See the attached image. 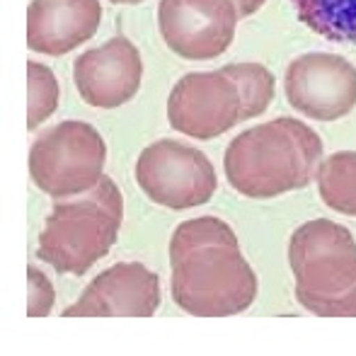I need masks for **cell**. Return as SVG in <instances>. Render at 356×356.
I'll list each match as a JSON object with an SVG mask.
<instances>
[{
	"instance_id": "6da1fadb",
	"label": "cell",
	"mask_w": 356,
	"mask_h": 356,
	"mask_svg": "<svg viewBox=\"0 0 356 356\" xmlns=\"http://www.w3.org/2000/svg\"><path fill=\"white\" fill-rule=\"evenodd\" d=\"M172 300L197 318L245 313L257 298V277L240 252L238 235L213 216L184 220L170 240Z\"/></svg>"
},
{
	"instance_id": "7a4b0ae2",
	"label": "cell",
	"mask_w": 356,
	"mask_h": 356,
	"mask_svg": "<svg viewBox=\"0 0 356 356\" xmlns=\"http://www.w3.org/2000/svg\"><path fill=\"white\" fill-rule=\"evenodd\" d=\"M323 163V141L291 117L259 124L228 143L223 170L228 184L248 199H274L313 182Z\"/></svg>"
},
{
	"instance_id": "3957f363",
	"label": "cell",
	"mask_w": 356,
	"mask_h": 356,
	"mask_svg": "<svg viewBox=\"0 0 356 356\" xmlns=\"http://www.w3.org/2000/svg\"><path fill=\"white\" fill-rule=\"evenodd\" d=\"M289 264L296 298L320 318H356V240L349 228L315 218L293 230Z\"/></svg>"
},
{
	"instance_id": "277c9868",
	"label": "cell",
	"mask_w": 356,
	"mask_h": 356,
	"mask_svg": "<svg viewBox=\"0 0 356 356\" xmlns=\"http://www.w3.org/2000/svg\"><path fill=\"white\" fill-rule=\"evenodd\" d=\"M122 220V192L114 179L104 175L90 192L56 199L39 233V259L61 274L83 277L109 254Z\"/></svg>"
},
{
	"instance_id": "5b68a950",
	"label": "cell",
	"mask_w": 356,
	"mask_h": 356,
	"mask_svg": "<svg viewBox=\"0 0 356 356\" xmlns=\"http://www.w3.org/2000/svg\"><path fill=\"white\" fill-rule=\"evenodd\" d=\"M107 145L95 127L61 122L29 150V175L44 194L68 199L90 192L104 177Z\"/></svg>"
},
{
	"instance_id": "8992f818",
	"label": "cell",
	"mask_w": 356,
	"mask_h": 356,
	"mask_svg": "<svg viewBox=\"0 0 356 356\" xmlns=\"http://www.w3.org/2000/svg\"><path fill=\"white\" fill-rule=\"evenodd\" d=\"M136 184L153 204L187 211L211 202L218 177L202 150L175 138L150 143L136 160Z\"/></svg>"
},
{
	"instance_id": "52a82bcc",
	"label": "cell",
	"mask_w": 356,
	"mask_h": 356,
	"mask_svg": "<svg viewBox=\"0 0 356 356\" xmlns=\"http://www.w3.org/2000/svg\"><path fill=\"white\" fill-rule=\"evenodd\" d=\"M240 19L235 0H160L158 5L160 37L187 61H211L228 51Z\"/></svg>"
},
{
	"instance_id": "ba28073f",
	"label": "cell",
	"mask_w": 356,
	"mask_h": 356,
	"mask_svg": "<svg viewBox=\"0 0 356 356\" xmlns=\"http://www.w3.org/2000/svg\"><path fill=\"white\" fill-rule=\"evenodd\" d=\"M168 122L175 131L209 141L243 122V99L228 73H187L168 97Z\"/></svg>"
},
{
	"instance_id": "9c48e42d",
	"label": "cell",
	"mask_w": 356,
	"mask_h": 356,
	"mask_svg": "<svg viewBox=\"0 0 356 356\" xmlns=\"http://www.w3.org/2000/svg\"><path fill=\"white\" fill-rule=\"evenodd\" d=\"M289 104L315 122H337L356 107V68L337 54H305L284 75Z\"/></svg>"
},
{
	"instance_id": "30bf717a",
	"label": "cell",
	"mask_w": 356,
	"mask_h": 356,
	"mask_svg": "<svg viewBox=\"0 0 356 356\" xmlns=\"http://www.w3.org/2000/svg\"><path fill=\"white\" fill-rule=\"evenodd\" d=\"M73 80L85 104L114 109L136 97L143 83V58L131 39L112 37L73 63Z\"/></svg>"
},
{
	"instance_id": "8fae6325",
	"label": "cell",
	"mask_w": 356,
	"mask_h": 356,
	"mask_svg": "<svg viewBox=\"0 0 356 356\" xmlns=\"http://www.w3.org/2000/svg\"><path fill=\"white\" fill-rule=\"evenodd\" d=\"M160 308V279L141 262H119L97 274L63 318H150Z\"/></svg>"
},
{
	"instance_id": "7c38bea8",
	"label": "cell",
	"mask_w": 356,
	"mask_h": 356,
	"mask_svg": "<svg viewBox=\"0 0 356 356\" xmlns=\"http://www.w3.org/2000/svg\"><path fill=\"white\" fill-rule=\"evenodd\" d=\"M99 19V0H32L27 10V47L47 56H63L95 37Z\"/></svg>"
},
{
	"instance_id": "4fadbf2b",
	"label": "cell",
	"mask_w": 356,
	"mask_h": 356,
	"mask_svg": "<svg viewBox=\"0 0 356 356\" xmlns=\"http://www.w3.org/2000/svg\"><path fill=\"white\" fill-rule=\"evenodd\" d=\"M298 19L327 42L356 44V0H291Z\"/></svg>"
},
{
	"instance_id": "5bb4252c",
	"label": "cell",
	"mask_w": 356,
	"mask_h": 356,
	"mask_svg": "<svg viewBox=\"0 0 356 356\" xmlns=\"http://www.w3.org/2000/svg\"><path fill=\"white\" fill-rule=\"evenodd\" d=\"M320 199L332 211L356 218V153L339 150L320 163L318 168Z\"/></svg>"
},
{
	"instance_id": "9a60e30c",
	"label": "cell",
	"mask_w": 356,
	"mask_h": 356,
	"mask_svg": "<svg viewBox=\"0 0 356 356\" xmlns=\"http://www.w3.org/2000/svg\"><path fill=\"white\" fill-rule=\"evenodd\" d=\"M223 71L238 85L243 99V122L267 112L277 90V80L269 68H264L262 63H228Z\"/></svg>"
},
{
	"instance_id": "2e32d148",
	"label": "cell",
	"mask_w": 356,
	"mask_h": 356,
	"mask_svg": "<svg viewBox=\"0 0 356 356\" xmlns=\"http://www.w3.org/2000/svg\"><path fill=\"white\" fill-rule=\"evenodd\" d=\"M58 80L44 63L27 61V129H39L58 107Z\"/></svg>"
},
{
	"instance_id": "e0dca14e",
	"label": "cell",
	"mask_w": 356,
	"mask_h": 356,
	"mask_svg": "<svg viewBox=\"0 0 356 356\" xmlns=\"http://www.w3.org/2000/svg\"><path fill=\"white\" fill-rule=\"evenodd\" d=\"M27 282H29V300H27V315L29 318H44L51 313L56 303V291L54 284L47 279V274L39 272L37 267H27Z\"/></svg>"
},
{
	"instance_id": "ac0fdd59",
	"label": "cell",
	"mask_w": 356,
	"mask_h": 356,
	"mask_svg": "<svg viewBox=\"0 0 356 356\" xmlns=\"http://www.w3.org/2000/svg\"><path fill=\"white\" fill-rule=\"evenodd\" d=\"M264 3H267V0H235V5H238V10H240V17L254 15Z\"/></svg>"
},
{
	"instance_id": "d6986e66",
	"label": "cell",
	"mask_w": 356,
	"mask_h": 356,
	"mask_svg": "<svg viewBox=\"0 0 356 356\" xmlns=\"http://www.w3.org/2000/svg\"><path fill=\"white\" fill-rule=\"evenodd\" d=\"M117 5H136V3H143V0H112Z\"/></svg>"
}]
</instances>
